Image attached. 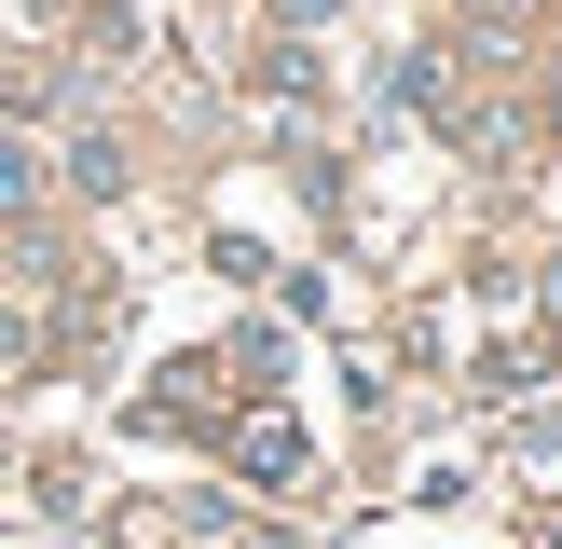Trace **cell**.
I'll return each instance as SVG.
<instances>
[{"label": "cell", "mask_w": 562, "mask_h": 549, "mask_svg": "<svg viewBox=\"0 0 562 549\" xmlns=\"http://www.w3.org/2000/svg\"><path fill=\"white\" fill-rule=\"evenodd\" d=\"M234 467H247V481H302V426H289V412H247V426H234Z\"/></svg>", "instance_id": "1"}, {"label": "cell", "mask_w": 562, "mask_h": 549, "mask_svg": "<svg viewBox=\"0 0 562 549\" xmlns=\"http://www.w3.org/2000/svg\"><path fill=\"white\" fill-rule=\"evenodd\" d=\"M27 192H42V152H27V137H14V124H0V220H14V206H27Z\"/></svg>", "instance_id": "2"}, {"label": "cell", "mask_w": 562, "mask_h": 549, "mask_svg": "<svg viewBox=\"0 0 562 549\" xmlns=\"http://www.w3.org/2000/svg\"><path fill=\"white\" fill-rule=\"evenodd\" d=\"M549 329H562V261H549Z\"/></svg>", "instance_id": "3"}]
</instances>
